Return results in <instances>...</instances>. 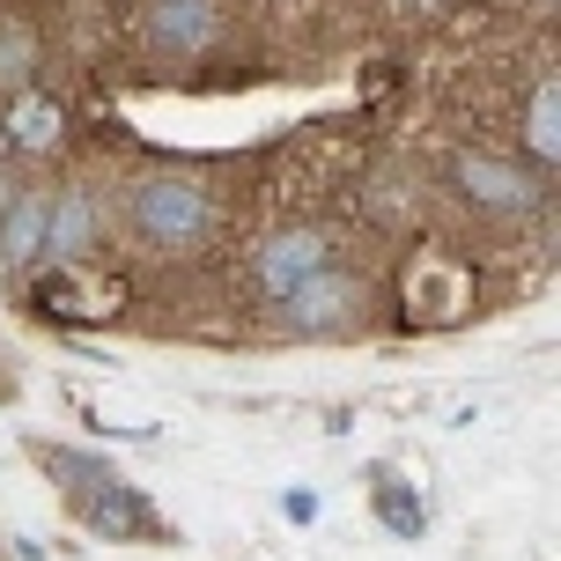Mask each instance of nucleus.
<instances>
[{"instance_id": "nucleus-12", "label": "nucleus", "mask_w": 561, "mask_h": 561, "mask_svg": "<svg viewBox=\"0 0 561 561\" xmlns=\"http://www.w3.org/2000/svg\"><path fill=\"white\" fill-rule=\"evenodd\" d=\"M37 59H45V37H37V30H30V23H0V96L30 89Z\"/></svg>"}, {"instance_id": "nucleus-4", "label": "nucleus", "mask_w": 561, "mask_h": 561, "mask_svg": "<svg viewBox=\"0 0 561 561\" xmlns=\"http://www.w3.org/2000/svg\"><path fill=\"white\" fill-rule=\"evenodd\" d=\"M140 45L163 59H199L222 45V8L215 0H156L140 15Z\"/></svg>"}, {"instance_id": "nucleus-5", "label": "nucleus", "mask_w": 561, "mask_h": 561, "mask_svg": "<svg viewBox=\"0 0 561 561\" xmlns=\"http://www.w3.org/2000/svg\"><path fill=\"white\" fill-rule=\"evenodd\" d=\"M325 259H333V237H325V229H266L259 252H252V280H259L266 304H280V296L304 274H318Z\"/></svg>"}, {"instance_id": "nucleus-7", "label": "nucleus", "mask_w": 561, "mask_h": 561, "mask_svg": "<svg viewBox=\"0 0 561 561\" xmlns=\"http://www.w3.org/2000/svg\"><path fill=\"white\" fill-rule=\"evenodd\" d=\"M0 140H8L15 156H53L59 140H67V104L45 96V89H15V96L0 104Z\"/></svg>"}, {"instance_id": "nucleus-6", "label": "nucleus", "mask_w": 561, "mask_h": 561, "mask_svg": "<svg viewBox=\"0 0 561 561\" xmlns=\"http://www.w3.org/2000/svg\"><path fill=\"white\" fill-rule=\"evenodd\" d=\"M96 244H104V207H96V193H89V185L53 193V215H45V266H82Z\"/></svg>"}, {"instance_id": "nucleus-10", "label": "nucleus", "mask_w": 561, "mask_h": 561, "mask_svg": "<svg viewBox=\"0 0 561 561\" xmlns=\"http://www.w3.org/2000/svg\"><path fill=\"white\" fill-rule=\"evenodd\" d=\"M525 163L533 170L561 163V82L554 75H539L533 96H525Z\"/></svg>"}, {"instance_id": "nucleus-3", "label": "nucleus", "mask_w": 561, "mask_h": 561, "mask_svg": "<svg viewBox=\"0 0 561 561\" xmlns=\"http://www.w3.org/2000/svg\"><path fill=\"white\" fill-rule=\"evenodd\" d=\"M280 325L288 333H304V340H325V333H355L369 318V280L363 274H347V266H318V274H304L288 296H280Z\"/></svg>"}, {"instance_id": "nucleus-13", "label": "nucleus", "mask_w": 561, "mask_h": 561, "mask_svg": "<svg viewBox=\"0 0 561 561\" xmlns=\"http://www.w3.org/2000/svg\"><path fill=\"white\" fill-rule=\"evenodd\" d=\"M385 525H392L399 539H414V533H421V503H414V488H385Z\"/></svg>"}, {"instance_id": "nucleus-14", "label": "nucleus", "mask_w": 561, "mask_h": 561, "mask_svg": "<svg viewBox=\"0 0 561 561\" xmlns=\"http://www.w3.org/2000/svg\"><path fill=\"white\" fill-rule=\"evenodd\" d=\"M310 510H318V495H310V488H288V517H296V525H310Z\"/></svg>"}, {"instance_id": "nucleus-9", "label": "nucleus", "mask_w": 561, "mask_h": 561, "mask_svg": "<svg viewBox=\"0 0 561 561\" xmlns=\"http://www.w3.org/2000/svg\"><path fill=\"white\" fill-rule=\"evenodd\" d=\"M45 215H53V193L8 199V215H0V266H37L45 259Z\"/></svg>"}, {"instance_id": "nucleus-16", "label": "nucleus", "mask_w": 561, "mask_h": 561, "mask_svg": "<svg viewBox=\"0 0 561 561\" xmlns=\"http://www.w3.org/2000/svg\"><path fill=\"white\" fill-rule=\"evenodd\" d=\"M399 8H436V0H399Z\"/></svg>"}, {"instance_id": "nucleus-11", "label": "nucleus", "mask_w": 561, "mask_h": 561, "mask_svg": "<svg viewBox=\"0 0 561 561\" xmlns=\"http://www.w3.org/2000/svg\"><path fill=\"white\" fill-rule=\"evenodd\" d=\"M45 473L82 503V495H96L104 480H118V466H112V458H89V450H67V444H45Z\"/></svg>"}, {"instance_id": "nucleus-8", "label": "nucleus", "mask_w": 561, "mask_h": 561, "mask_svg": "<svg viewBox=\"0 0 561 561\" xmlns=\"http://www.w3.org/2000/svg\"><path fill=\"white\" fill-rule=\"evenodd\" d=\"M82 510H89V533H104V539H156V510L126 480H104L96 495H82Z\"/></svg>"}, {"instance_id": "nucleus-15", "label": "nucleus", "mask_w": 561, "mask_h": 561, "mask_svg": "<svg viewBox=\"0 0 561 561\" xmlns=\"http://www.w3.org/2000/svg\"><path fill=\"white\" fill-rule=\"evenodd\" d=\"M23 193V185H15V178H8V163H0V215H8V199Z\"/></svg>"}, {"instance_id": "nucleus-1", "label": "nucleus", "mask_w": 561, "mask_h": 561, "mask_svg": "<svg viewBox=\"0 0 561 561\" xmlns=\"http://www.w3.org/2000/svg\"><path fill=\"white\" fill-rule=\"evenodd\" d=\"M126 222H134V237L148 252H193V244H207L222 229V199L207 193L199 178L148 170V178H134V193H126Z\"/></svg>"}, {"instance_id": "nucleus-2", "label": "nucleus", "mask_w": 561, "mask_h": 561, "mask_svg": "<svg viewBox=\"0 0 561 561\" xmlns=\"http://www.w3.org/2000/svg\"><path fill=\"white\" fill-rule=\"evenodd\" d=\"M444 178L473 215H495V222H517V215H539L547 207V170H533L517 148H480V140H466V148H450Z\"/></svg>"}]
</instances>
